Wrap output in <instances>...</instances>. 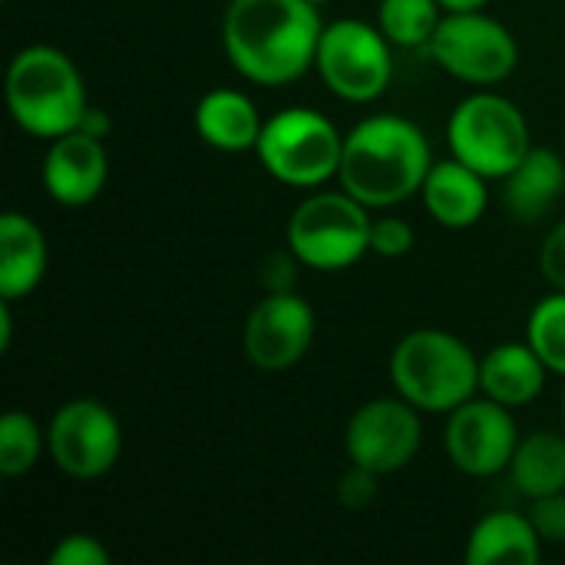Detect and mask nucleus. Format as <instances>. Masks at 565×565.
Masks as SVG:
<instances>
[{
  "instance_id": "nucleus-1",
  "label": "nucleus",
  "mask_w": 565,
  "mask_h": 565,
  "mask_svg": "<svg viewBox=\"0 0 565 565\" xmlns=\"http://www.w3.org/2000/svg\"><path fill=\"white\" fill-rule=\"evenodd\" d=\"M321 30L315 0H228L222 50L248 83L288 86L315 66Z\"/></svg>"
},
{
  "instance_id": "nucleus-2",
  "label": "nucleus",
  "mask_w": 565,
  "mask_h": 565,
  "mask_svg": "<svg viewBox=\"0 0 565 565\" xmlns=\"http://www.w3.org/2000/svg\"><path fill=\"white\" fill-rule=\"evenodd\" d=\"M434 152L417 122L394 113L361 119L344 136L341 152V189L367 209H391L420 195Z\"/></svg>"
},
{
  "instance_id": "nucleus-3",
  "label": "nucleus",
  "mask_w": 565,
  "mask_h": 565,
  "mask_svg": "<svg viewBox=\"0 0 565 565\" xmlns=\"http://www.w3.org/2000/svg\"><path fill=\"white\" fill-rule=\"evenodd\" d=\"M3 93L13 122L36 139H56L79 129L89 109L76 63L46 43L26 46L10 60Z\"/></svg>"
},
{
  "instance_id": "nucleus-4",
  "label": "nucleus",
  "mask_w": 565,
  "mask_h": 565,
  "mask_svg": "<svg viewBox=\"0 0 565 565\" xmlns=\"http://www.w3.org/2000/svg\"><path fill=\"white\" fill-rule=\"evenodd\" d=\"M391 384L420 414H450L477 397L480 361L450 331L417 328L391 354Z\"/></svg>"
},
{
  "instance_id": "nucleus-5",
  "label": "nucleus",
  "mask_w": 565,
  "mask_h": 565,
  "mask_svg": "<svg viewBox=\"0 0 565 565\" xmlns=\"http://www.w3.org/2000/svg\"><path fill=\"white\" fill-rule=\"evenodd\" d=\"M341 152L344 136L311 106H288L268 116L255 146L265 172L291 189H315L338 175Z\"/></svg>"
},
{
  "instance_id": "nucleus-6",
  "label": "nucleus",
  "mask_w": 565,
  "mask_h": 565,
  "mask_svg": "<svg viewBox=\"0 0 565 565\" xmlns=\"http://www.w3.org/2000/svg\"><path fill=\"white\" fill-rule=\"evenodd\" d=\"M450 156L487 179H507L533 149L523 109L500 93H470L447 122Z\"/></svg>"
},
{
  "instance_id": "nucleus-7",
  "label": "nucleus",
  "mask_w": 565,
  "mask_h": 565,
  "mask_svg": "<svg viewBox=\"0 0 565 565\" xmlns=\"http://www.w3.org/2000/svg\"><path fill=\"white\" fill-rule=\"evenodd\" d=\"M371 209L351 192L308 195L288 218V252L315 271H344L371 252Z\"/></svg>"
},
{
  "instance_id": "nucleus-8",
  "label": "nucleus",
  "mask_w": 565,
  "mask_h": 565,
  "mask_svg": "<svg viewBox=\"0 0 565 565\" xmlns=\"http://www.w3.org/2000/svg\"><path fill=\"white\" fill-rule=\"evenodd\" d=\"M315 70L338 99L371 103L391 86L394 43L367 20H334L321 30Z\"/></svg>"
},
{
  "instance_id": "nucleus-9",
  "label": "nucleus",
  "mask_w": 565,
  "mask_h": 565,
  "mask_svg": "<svg viewBox=\"0 0 565 565\" xmlns=\"http://www.w3.org/2000/svg\"><path fill=\"white\" fill-rule=\"evenodd\" d=\"M427 53L444 73L470 86H497L520 63V46L510 26L483 10H447Z\"/></svg>"
},
{
  "instance_id": "nucleus-10",
  "label": "nucleus",
  "mask_w": 565,
  "mask_h": 565,
  "mask_svg": "<svg viewBox=\"0 0 565 565\" xmlns=\"http://www.w3.org/2000/svg\"><path fill=\"white\" fill-rule=\"evenodd\" d=\"M46 454L70 480H99L122 454V427L103 401L73 397L46 424Z\"/></svg>"
},
{
  "instance_id": "nucleus-11",
  "label": "nucleus",
  "mask_w": 565,
  "mask_h": 565,
  "mask_svg": "<svg viewBox=\"0 0 565 565\" xmlns=\"http://www.w3.org/2000/svg\"><path fill=\"white\" fill-rule=\"evenodd\" d=\"M424 440L420 411L407 404L401 394L377 397L358 407L344 427V450L351 463L374 470L377 477L404 470Z\"/></svg>"
},
{
  "instance_id": "nucleus-12",
  "label": "nucleus",
  "mask_w": 565,
  "mask_h": 565,
  "mask_svg": "<svg viewBox=\"0 0 565 565\" xmlns=\"http://www.w3.org/2000/svg\"><path fill=\"white\" fill-rule=\"evenodd\" d=\"M516 447L520 434L510 407L490 397H470L447 414L444 450L450 463L467 477H497L510 470Z\"/></svg>"
},
{
  "instance_id": "nucleus-13",
  "label": "nucleus",
  "mask_w": 565,
  "mask_h": 565,
  "mask_svg": "<svg viewBox=\"0 0 565 565\" xmlns=\"http://www.w3.org/2000/svg\"><path fill=\"white\" fill-rule=\"evenodd\" d=\"M315 341V311L311 305L288 291H268L245 321V354L258 371H288L295 367Z\"/></svg>"
},
{
  "instance_id": "nucleus-14",
  "label": "nucleus",
  "mask_w": 565,
  "mask_h": 565,
  "mask_svg": "<svg viewBox=\"0 0 565 565\" xmlns=\"http://www.w3.org/2000/svg\"><path fill=\"white\" fill-rule=\"evenodd\" d=\"M43 192L66 209H83L99 199L106 179H109V156L103 139L73 129L56 139H50L40 166Z\"/></svg>"
},
{
  "instance_id": "nucleus-15",
  "label": "nucleus",
  "mask_w": 565,
  "mask_h": 565,
  "mask_svg": "<svg viewBox=\"0 0 565 565\" xmlns=\"http://www.w3.org/2000/svg\"><path fill=\"white\" fill-rule=\"evenodd\" d=\"M487 175L470 169L460 159H444L434 162V169L424 179V205L430 218L444 228H470L487 215L490 192H487Z\"/></svg>"
},
{
  "instance_id": "nucleus-16",
  "label": "nucleus",
  "mask_w": 565,
  "mask_h": 565,
  "mask_svg": "<svg viewBox=\"0 0 565 565\" xmlns=\"http://www.w3.org/2000/svg\"><path fill=\"white\" fill-rule=\"evenodd\" d=\"M546 361L530 341H507L480 358V391L503 407H526L546 387Z\"/></svg>"
},
{
  "instance_id": "nucleus-17",
  "label": "nucleus",
  "mask_w": 565,
  "mask_h": 565,
  "mask_svg": "<svg viewBox=\"0 0 565 565\" xmlns=\"http://www.w3.org/2000/svg\"><path fill=\"white\" fill-rule=\"evenodd\" d=\"M262 129L265 119L242 89H209L195 106V132L218 152H255Z\"/></svg>"
},
{
  "instance_id": "nucleus-18",
  "label": "nucleus",
  "mask_w": 565,
  "mask_h": 565,
  "mask_svg": "<svg viewBox=\"0 0 565 565\" xmlns=\"http://www.w3.org/2000/svg\"><path fill=\"white\" fill-rule=\"evenodd\" d=\"M50 265L43 228L23 212L0 215V298L17 301L36 291Z\"/></svg>"
},
{
  "instance_id": "nucleus-19",
  "label": "nucleus",
  "mask_w": 565,
  "mask_h": 565,
  "mask_svg": "<svg viewBox=\"0 0 565 565\" xmlns=\"http://www.w3.org/2000/svg\"><path fill=\"white\" fill-rule=\"evenodd\" d=\"M565 192V162L559 152L546 149V146H533L520 166L503 179V202L507 212L523 222H543L553 205L563 199Z\"/></svg>"
},
{
  "instance_id": "nucleus-20",
  "label": "nucleus",
  "mask_w": 565,
  "mask_h": 565,
  "mask_svg": "<svg viewBox=\"0 0 565 565\" xmlns=\"http://www.w3.org/2000/svg\"><path fill=\"white\" fill-rule=\"evenodd\" d=\"M543 559V540L530 516L520 513H490L483 516L463 550L467 565H536Z\"/></svg>"
},
{
  "instance_id": "nucleus-21",
  "label": "nucleus",
  "mask_w": 565,
  "mask_h": 565,
  "mask_svg": "<svg viewBox=\"0 0 565 565\" xmlns=\"http://www.w3.org/2000/svg\"><path fill=\"white\" fill-rule=\"evenodd\" d=\"M510 480L526 500H540L550 493L565 490V437L553 430H536L526 440H520Z\"/></svg>"
},
{
  "instance_id": "nucleus-22",
  "label": "nucleus",
  "mask_w": 565,
  "mask_h": 565,
  "mask_svg": "<svg viewBox=\"0 0 565 565\" xmlns=\"http://www.w3.org/2000/svg\"><path fill=\"white\" fill-rule=\"evenodd\" d=\"M444 13L440 0H381L377 26L401 50H427Z\"/></svg>"
},
{
  "instance_id": "nucleus-23",
  "label": "nucleus",
  "mask_w": 565,
  "mask_h": 565,
  "mask_svg": "<svg viewBox=\"0 0 565 565\" xmlns=\"http://www.w3.org/2000/svg\"><path fill=\"white\" fill-rule=\"evenodd\" d=\"M46 450V430L23 414V411H7L0 417V473L3 477H23L36 467V460Z\"/></svg>"
},
{
  "instance_id": "nucleus-24",
  "label": "nucleus",
  "mask_w": 565,
  "mask_h": 565,
  "mask_svg": "<svg viewBox=\"0 0 565 565\" xmlns=\"http://www.w3.org/2000/svg\"><path fill=\"white\" fill-rule=\"evenodd\" d=\"M526 341L546 361L550 371L565 377V291L556 288L553 295L536 301L526 321Z\"/></svg>"
},
{
  "instance_id": "nucleus-25",
  "label": "nucleus",
  "mask_w": 565,
  "mask_h": 565,
  "mask_svg": "<svg viewBox=\"0 0 565 565\" xmlns=\"http://www.w3.org/2000/svg\"><path fill=\"white\" fill-rule=\"evenodd\" d=\"M417 235L407 218L397 215H381L371 222V252L381 258H404L414 248Z\"/></svg>"
},
{
  "instance_id": "nucleus-26",
  "label": "nucleus",
  "mask_w": 565,
  "mask_h": 565,
  "mask_svg": "<svg viewBox=\"0 0 565 565\" xmlns=\"http://www.w3.org/2000/svg\"><path fill=\"white\" fill-rule=\"evenodd\" d=\"M109 559H113L109 550L96 536H89V533H70V536H63L50 550V556H46L50 565H109Z\"/></svg>"
},
{
  "instance_id": "nucleus-27",
  "label": "nucleus",
  "mask_w": 565,
  "mask_h": 565,
  "mask_svg": "<svg viewBox=\"0 0 565 565\" xmlns=\"http://www.w3.org/2000/svg\"><path fill=\"white\" fill-rule=\"evenodd\" d=\"M530 520L543 543H565V490L533 500Z\"/></svg>"
},
{
  "instance_id": "nucleus-28",
  "label": "nucleus",
  "mask_w": 565,
  "mask_h": 565,
  "mask_svg": "<svg viewBox=\"0 0 565 565\" xmlns=\"http://www.w3.org/2000/svg\"><path fill=\"white\" fill-rule=\"evenodd\" d=\"M374 497H377V473L351 463V470L338 480V500L348 510H364Z\"/></svg>"
},
{
  "instance_id": "nucleus-29",
  "label": "nucleus",
  "mask_w": 565,
  "mask_h": 565,
  "mask_svg": "<svg viewBox=\"0 0 565 565\" xmlns=\"http://www.w3.org/2000/svg\"><path fill=\"white\" fill-rule=\"evenodd\" d=\"M540 268H543V278L565 291V218L546 235L543 242V252H540Z\"/></svg>"
},
{
  "instance_id": "nucleus-30",
  "label": "nucleus",
  "mask_w": 565,
  "mask_h": 565,
  "mask_svg": "<svg viewBox=\"0 0 565 565\" xmlns=\"http://www.w3.org/2000/svg\"><path fill=\"white\" fill-rule=\"evenodd\" d=\"M79 129L106 142V136H109V116H106L103 109L89 106V109H86V116H83V122H79Z\"/></svg>"
},
{
  "instance_id": "nucleus-31",
  "label": "nucleus",
  "mask_w": 565,
  "mask_h": 565,
  "mask_svg": "<svg viewBox=\"0 0 565 565\" xmlns=\"http://www.w3.org/2000/svg\"><path fill=\"white\" fill-rule=\"evenodd\" d=\"M13 301H0V351H10V331H13V315H10Z\"/></svg>"
},
{
  "instance_id": "nucleus-32",
  "label": "nucleus",
  "mask_w": 565,
  "mask_h": 565,
  "mask_svg": "<svg viewBox=\"0 0 565 565\" xmlns=\"http://www.w3.org/2000/svg\"><path fill=\"white\" fill-rule=\"evenodd\" d=\"M444 10H483L490 0H440Z\"/></svg>"
},
{
  "instance_id": "nucleus-33",
  "label": "nucleus",
  "mask_w": 565,
  "mask_h": 565,
  "mask_svg": "<svg viewBox=\"0 0 565 565\" xmlns=\"http://www.w3.org/2000/svg\"><path fill=\"white\" fill-rule=\"evenodd\" d=\"M315 3H318V7H321V3H328V0H315Z\"/></svg>"
},
{
  "instance_id": "nucleus-34",
  "label": "nucleus",
  "mask_w": 565,
  "mask_h": 565,
  "mask_svg": "<svg viewBox=\"0 0 565 565\" xmlns=\"http://www.w3.org/2000/svg\"><path fill=\"white\" fill-rule=\"evenodd\" d=\"M563 420H565V397H563Z\"/></svg>"
}]
</instances>
